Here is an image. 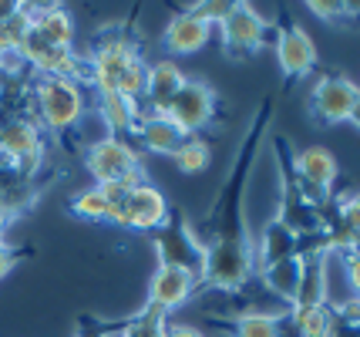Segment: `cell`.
Instances as JSON below:
<instances>
[{"label":"cell","mask_w":360,"mask_h":337,"mask_svg":"<svg viewBox=\"0 0 360 337\" xmlns=\"http://www.w3.org/2000/svg\"><path fill=\"white\" fill-rule=\"evenodd\" d=\"M158 263L165 267H179V270L192 273L195 280H202V263H205V246L199 240V233L182 220L179 209H169V220L152 233Z\"/></svg>","instance_id":"5b68a950"},{"label":"cell","mask_w":360,"mask_h":337,"mask_svg":"<svg viewBox=\"0 0 360 337\" xmlns=\"http://www.w3.org/2000/svg\"><path fill=\"white\" fill-rule=\"evenodd\" d=\"M165 337H205L202 331H195V327H188V324H165Z\"/></svg>","instance_id":"1f68e13d"},{"label":"cell","mask_w":360,"mask_h":337,"mask_svg":"<svg viewBox=\"0 0 360 337\" xmlns=\"http://www.w3.org/2000/svg\"><path fill=\"white\" fill-rule=\"evenodd\" d=\"M108 199H105V193L94 186V189H84V193L75 196V203H71V212L75 216H81V220H105L108 223Z\"/></svg>","instance_id":"d4e9b609"},{"label":"cell","mask_w":360,"mask_h":337,"mask_svg":"<svg viewBox=\"0 0 360 337\" xmlns=\"http://www.w3.org/2000/svg\"><path fill=\"white\" fill-rule=\"evenodd\" d=\"M17 260H20V250H14L11 243H4L0 240V280L7 276V273L17 267Z\"/></svg>","instance_id":"f546056e"},{"label":"cell","mask_w":360,"mask_h":337,"mask_svg":"<svg viewBox=\"0 0 360 337\" xmlns=\"http://www.w3.org/2000/svg\"><path fill=\"white\" fill-rule=\"evenodd\" d=\"M186 84V75L175 61H155L148 65V81H145V95L141 101L148 105V115H165L179 88Z\"/></svg>","instance_id":"9a60e30c"},{"label":"cell","mask_w":360,"mask_h":337,"mask_svg":"<svg viewBox=\"0 0 360 337\" xmlns=\"http://www.w3.org/2000/svg\"><path fill=\"white\" fill-rule=\"evenodd\" d=\"M169 118L179 129H186L188 135H195L199 129H205L216 118V91L199 78H186V84L179 88V95L169 105Z\"/></svg>","instance_id":"30bf717a"},{"label":"cell","mask_w":360,"mask_h":337,"mask_svg":"<svg viewBox=\"0 0 360 337\" xmlns=\"http://www.w3.org/2000/svg\"><path fill=\"white\" fill-rule=\"evenodd\" d=\"M360 101V88L350 78L330 75L314 88L310 95V115L320 125H337V122H350V115Z\"/></svg>","instance_id":"9c48e42d"},{"label":"cell","mask_w":360,"mask_h":337,"mask_svg":"<svg viewBox=\"0 0 360 337\" xmlns=\"http://www.w3.org/2000/svg\"><path fill=\"white\" fill-rule=\"evenodd\" d=\"M135 139H139L148 152H158V155H175V152L188 142V132L179 129L169 115L141 112L139 125H135Z\"/></svg>","instance_id":"5bb4252c"},{"label":"cell","mask_w":360,"mask_h":337,"mask_svg":"<svg viewBox=\"0 0 360 337\" xmlns=\"http://www.w3.org/2000/svg\"><path fill=\"white\" fill-rule=\"evenodd\" d=\"M172 159H175V165H179L182 172L195 176V172L209 169V162H212V148H209V142H205V139H199V135H188V142L175 152Z\"/></svg>","instance_id":"cb8c5ba5"},{"label":"cell","mask_w":360,"mask_h":337,"mask_svg":"<svg viewBox=\"0 0 360 337\" xmlns=\"http://www.w3.org/2000/svg\"><path fill=\"white\" fill-rule=\"evenodd\" d=\"M276 61L286 78H303L316 68V44L300 24H286L276 37Z\"/></svg>","instance_id":"8fae6325"},{"label":"cell","mask_w":360,"mask_h":337,"mask_svg":"<svg viewBox=\"0 0 360 337\" xmlns=\"http://www.w3.org/2000/svg\"><path fill=\"white\" fill-rule=\"evenodd\" d=\"M145 81H148V61L139 54L135 37L118 34V27L98 34L88 58V84L98 88V95H122L141 105Z\"/></svg>","instance_id":"7a4b0ae2"},{"label":"cell","mask_w":360,"mask_h":337,"mask_svg":"<svg viewBox=\"0 0 360 337\" xmlns=\"http://www.w3.org/2000/svg\"><path fill=\"white\" fill-rule=\"evenodd\" d=\"M205 263L199 287L243 290L256 276V246L250 236L243 240H205Z\"/></svg>","instance_id":"277c9868"},{"label":"cell","mask_w":360,"mask_h":337,"mask_svg":"<svg viewBox=\"0 0 360 337\" xmlns=\"http://www.w3.org/2000/svg\"><path fill=\"white\" fill-rule=\"evenodd\" d=\"M17 11H20V4H17V0H0V24H4V20H11Z\"/></svg>","instance_id":"d6a6232c"},{"label":"cell","mask_w":360,"mask_h":337,"mask_svg":"<svg viewBox=\"0 0 360 337\" xmlns=\"http://www.w3.org/2000/svg\"><path fill=\"white\" fill-rule=\"evenodd\" d=\"M98 112H101L105 125H108V135L125 139L128 132L135 135V125L141 118V105L122 95H98Z\"/></svg>","instance_id":"44dd1931"},{"label":"cell","mask_w":360,"mask_h":337,"mask_svg":"<svg viewBox=\"0 0 360 337\" xmlns=\"http://www.w3.org/2000/svg\"><path fill=\"white\" fill-rule=\"evenodd\" d=\"M233 7H236V0H199V4H192V11L202 17L205 24H212V27L233 14Z\"/></svg>","instance_id":"4316f807"},{"label":"cell","mask_w":360,"mask_h":337,"mask_svg":"<svg viewBox=\"0 0 360 337\" xmlns=\"http://www.w3.org/2000/svg\"><path fill=\"white\" fill-rule=\"evenodd\" d=\"M27 31H31V17H27L24 4H20V11H17L11 20H4V24H0V51H20L24 34Z\"/></svg>","instance_id":"484cf974"},{"label":"cell","mask_w":360,"mask_h":337,"mask_svg":"<svg viewBox=\"0 0 360 337\" xmlns=\"http://www.w3.org/2000/svg\"><path fill=\"white\" fill-rule=\"evenodd\" d=\"M293 324H297L300 337H327L330 334V321H333V310L330 304H320V307H303V310H293Z\"/></svg>","instance_id":"603a6c76"},{"label":"cell","mask_w":360,"mask_h":337,"mask_svg":"<svg viewBox=\"0 0 360 337\" xmlns=\"http://www.w3.org/2000/svg\"><path fill=\"white\" fill-rule=\"evenodd\" d=\"M256 246V270L259 267H269L276 260H286V257H300L303 253V240H300L293 229H286L280 220H269L259 233V243Z\"/></svg>","instance_id":"ac0fdd59"},{"label":"cell","mask_w":360,"mask_h":337,"mask_svg":"<svg viewBox=\"0 0 360 337\" xmlns=\"http://www.w3.org/2000/svg\"><path fill=\"white\" fill-rule=\"evenodd\" d=\"M293 169H297V176L303 179V182H310V186L323 189V193H330L337 176H340L333 152L323 148V145H310V148L297 152V155H293Z\"/></svg>","instance_id":"d6986e66"},{"label":"cell","mask_w":360,"mask_h":337,"mask_svg":"<svg viewBox=\"0 0 360 337\" xmlns=\"http://www.w3.org/2000/svg\"><path fill=\"white\" fill-rule=\"evenodd\" d=\"M256 273H259L263 287H266L273 297L293 304V300H297V290H300V276H303V257L276 260V263H269V267H259Z\"/></svg>","instance_id":"ffe728a7"},{"label":"cell","mask_w":360,"mask_h":337,"mask_svg":"<svg viewBox=\"0 0 360 337\" xmlns=\"http://www.w3.org/2000/svg\"><path fill=\"white\" fill-rule=\"evenodd\" d=\"M307 7H310L320 20H347V17H354L347 0H310Z\"/></svg>","instance_id":"83f0119b"},{"label":"cell","mask_w":360,"mask_h":337,"mask_svg":"<svg viewBox=\"0 0 360 337\" xmlns=\"http://www.w3.org/2000/svg\"><path fill=\"white\" fill-rule=\"evenodd\" d=\"M229 337H300L297 324H293V314L283 310V314H239L233 321L222 324Z\"/></svg>","instance_id":"2e32d148"},{"label":"cell","mask_w":360,"mask_h":337,"mask_svg":"<svg viewBox=\"0 0 360 337\" xmlns=\"http://www.w3.org/2000/svg\"><path fill=\"white\" fill-rule=\"evenodd\" d=\"M269 112H273V101H263L259 112H256V122L250 125V135L243 139V148L236 152V162H233V172L229 179L222 182L219 196L212 199V209L205 212V229L209 236L205 240H243L250 236L246 229V220H243V199H246V182H250V165L259 152V139L269 125Z\"/></svg>","instance_id":"6da1fadb"},{"label":"cell","mask_w":360,"mask_h":337,"mask_svg":"<svg viewBox=\"0 0 360 337\" xmlns=\"http://www.w3.org/2000/svg\"><path fill=\"white\" fill-rule=\"evenodd\" d=\"M195 287H199V280H195L192 273L158 263L155 276H152V284H148V307L169 314V310H175L179 304H186L188 297L195 293Z\"/></svg>","instance_id":"7c38bea8"},{"label":"cell","mask_w":360,"mask_h":337,"mask_svg":"<svg viewBox=\"0 0 360 337\" xmlns=\"http://www.w3.org/2000/svg\"><path fill=\"white\" fill-rule=\"evenodd\" d=\"M165 324H169V314H162L155 307H145L135 321H125L115 334L105 337H165Z\"/></svg>","instance_id":"7402d4cb"},{"label":"cell","mask_w":360,"mask_h":337,"mask_svg":"<svg viewBox=\"0 0 360 337\" xmlns=\"http://www.w3.org/2000/svg\"><path fill=\"white\" fill-rule=\"evenodd\" d=\"M34 118L54 135H64L84 118V88L75 78H37L31 84Z\"/></svg>","instance_id":"3957f363"},{"label":"cell","mask_w":360,"mask_h":337,"mask_svg":"<svg viewBox=\"0 0 360 337\" xmlns=\"http://www.w3.org/2000/svg\"><path fill=\"white\" fill-rule=\"evenodd\" d=\"M24 11L31 17V31H37L44 41L58 44V48L75 44V20L61 4H24Z\"/></svg>","instance_id":"e0dca14e"},{"label":"cell","mask_w":360,"mask_h":337,"mask_svg":"<svg viewBox=\"0 0 360 337\" xmlns=\"http://www.w3.org/2000/svg\"><path fill=\"white\" fill-rule=\"evenodd\" d=\"M350 125H357L360 129V101H357V108H354V115H350Z\"/></svg>","instance_id":"836d02e7"},{"label":"cell","mask_w":360,"mask_h":337,"mask_svg":"<svg viewBox=\"0 0 360 337\" xmlns=\"http://www.w3.org/2000/svg\"><path fill=\"white\" fill-rule=\"evenodd\" d=\"M344 263H347V276H350V287L357 290V297H360V253H347Z\"/></svg>","instance_id":"4dcf8cb0"},{"label":"cell","mask_w":360,"mask_h":337,"mask_svg":"<svg viewBox=\"0 0 360 337\" xmlns=\"http://www.w3.org/2000/svg\"><path fill=\"white\" fill-rule=\"evenodd\" d=\"M81 337H88V334H81Z\"/></svg>","instance_id":"e575fe53"},{"label":"cell","mask_w":360,"mask_h":337,"mask_svg":"<svg viewBox=\"0 0 360 337\" xmlns=\"http://www.w3.org/2000/svg\"><path fill=\"white\" fill-rule=\"evenodd\" d=\"M169 203L162 189H155L152 182H139L131 186L108 212V223L122 226V229H139V233H155L158 226L169 220Z\"/></svg>","instance_id":"52a82bcc"},{"label":"cell","mask_w":360,"mask_h":337,"mask_svg":"<svg viewBox=\"0 0 360 337\" xmlns=\"http://www.w3.org/2000/svg\"><path fill=\"white\" fill-rule=\"evenodd\" d=\"M84 165L94 176V186H111V182L139 186V182H145L139 152L118 135H105V139L88 145L84 148Z\"/></svg>","instance_id":"8992f818"},{"label":"cell","mask_w":360,"mask_h":337,"mask_svg":"<svg viewBox=\"0 0 360 337\" xmlns=\"http://www.w3.org/2000/svg\"><path fill=\"white\" fill-rule=\"evenodd\" d=\"M333 216L360 233V193L347 196V199H340V203H333Z\"/></svg>","instance_id":"f1b7e54d"},{"label":"cell","mask_w":360,"mask_h":337,"mask_svg":"<svg viewBox=\"0 0 360 337\" xmlns=\"http://www.w3.org/2000/svg\"><path fill=\"white\" fill-rule=\"evenodd\" d=\"M219 34H222V51L239 61V58H252L266 44L269 27L266 20L252 11V4H236L233 14L219 24Z\"/></svg>","instance_id":"ba28073f"},{"label":"cell","mask_w":360,"mask_h":337,"mask_svg":"<svg viewBox=\"0 0 360 337\" xmlns=\"http://www.w3.org/2000/svg\"><path fill=\"white\" fill-rule=\"evenodd\" d=\"M209 37H212V24H205L202 17L188 7V11H179L169 20L162 44H165L169 54H195V51H202L209 44Z\"/></svg>","instance_id":"4fadbf2b"}]
</instances>
